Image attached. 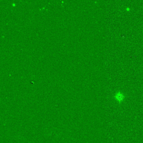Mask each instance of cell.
<instances>
[{"instance_id": "cell-1", "label": "cell", "mask_w": 143, "mask_h": 143, "mask_svg": "<svg viewBox=\"0 0 143 143\" xmlns=\"http://www.w3.org/2000/svg\"><path fill=\"white\" fill-rule=\"evenodd\" d=\"M115 98L117 102H122L125 99V95L121 92H117L115 95Z\"/></svg>"}]
</instances>
